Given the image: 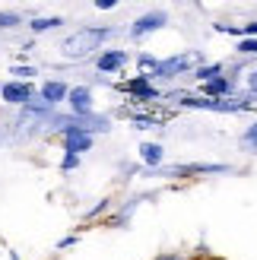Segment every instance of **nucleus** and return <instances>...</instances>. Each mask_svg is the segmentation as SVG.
<instances>
[{
    "label": "nucleus",
    "mask_w": 257,
    "mask_h": 260,
    "mask_svg": "<svg viewBox=\"0 0 257 260\" xmlns=\"http://www.w3.org/2000/svg\"><path fill=\"white\" fill-rule=\"evenodd\" d=\"M111 35H114L111 25H86V29H80V32H73V35L63 38L60 54L67 60H83V57L92 54V51H99Z\"/></svg>",
    "instance_id": "f257e3e1"
},
{
    "label": "nucleus",
    "mask_w": 257,
    "mask_h": 260,
    "mask_svg": "<svg viewBox=\"0 0 257 260\" xmlns=\"http://www.w3.org/2000/svg\"><path fill=\"white\" fill-rule=\"evenodd\" d=\"M200 67V54H194V51H187V54H175V57H165L156 63V70L146 73L149 80H175V76L181 73H194Z\"/></svg>",
    "instance_id": "f03ea898"
},
{
    "label": "nucleus",
    "mask_w": 257,
    "mask_h": 260,
    "mask_svg": "<svg viewBox=\"0 0 257 260\" xmlns=\"http://www.w3.org/2000/svg\"><path fill=\"white\" fill-rule=\"evenodd\" d=\"M121 92H127L131 99H137V102H156V99H162V92L156 86H152V80L146 73H137L134 80H127V83H121L118 86Z\"/></svg>",
    "instance_id": "7ed1b4c3"
},
{
    "label": "nucleus",
    "mask_w": 257,
    "mask_h": 260,
    "mask_svg": "<svg viewBox=\"0 0 257 260\" xmlns=\"http://www.w3.org/2000/svg\"><path fill=\"white\" fill-rule=\"evenodd\" d=\"M222 172H232V165H226V162H194V165H172V168H165V175H172V178L222 175Z\"/></svg>",
    "instance_id": "20e7f679"
},
{
    "label": "nucleus",
    "mask_w": 257,
    "mask_h": 260,
    "mask_svg": "<svg viewBox=\"0 0 257 260\" xmlns=\"http://www.w3.org/2000/svg\"><path fill=\"white\" fill-rule=\"evenodd\" d=\"M0 99L7 102V105H29V102L35 99V86L32 83H19V80H7L4 86H0Z\"/></svg>",
    "instance_id": "39448f33"
},
{
    "label": "nucleus",
    "mask_w": 257,
    "mask_h": 260,
    "mask_svg": "<svg viewBox=\"0 0 257 260\" xmlns=\"http://www.w3.org/2000/svg\"><path fill=\"white\" fill-rule=\"evenodd\" d=\"M127 60H131V54H127L124 48H105L95 57V70L99 73H121L127 67Z\"/></svg>",
    "instance_id": "423d86ee"
},
{
    "label": "nucleus",
    "mask_w": 257,
    "mask_h": 260,
    "mask_svg": "<svg viewBox=\"0 0 257 260\" xmlns=\"http://www.w3.org/2000/svg\"><path fill=\"white\" fill-rule=\"evenodd\" d=\"M67 105H70V114H76V118L92 114V89H89V86H70Z\"/></svg>",
    "instance_id": "0eeeda50"
},
{
    "label": "nucleus",
    "mask_w": 257,
    "mask_h": 260,
    "mask_svg": "<svg viewBox=\"0 0 257 260\" xmlns=\"http://www.w3.org/2000/svg\"><path fill=\"white\" fill-rule=\"evenodd\" d=\"M165 22H169V16H165V13H146V16L134 19V25H131V38H146V35H152V32L165 29Z\"/></svg>",
    "instance_id": "6e6552de"
},
{
    "label": "nucleus",
    "mask_w": 257,
    "mask_h": 260,
    "mask_svg": "<svg viewBox=\"0 0 257 260\" xmlns=\"http://www.w3.org/2000/svg\"><path fill=\"white\" fill-rule=\"evenodd\" d=\"M67 95H70V86L63 80H45L42 89H38V99H42L45 105H51V108H57L60 102H67Z\"/></svg>",
    "instance_id": "1a4fd4ad"
},
{
    "label": "nucleus",
    "mask_w": 257,
    "mask_h": 260,
    "mask_svg": "<svg viewBox=\"0 0 257 260\" xmlns=\"http://www.w3.org/2000/svg\"><path fill=\"white\" fill-rule=\"evenodd\" d=\"M203 95L213 99V102H222V99H232L235 95V76H219V80H213V83H203Z\"/></svg>",
    "instance_id": "9d476101"
},
{
    "label": "nucleus",
    "mask_w": 257,
    "mask_h": 260,
    "mask_svg": "<svg viewBox=\"0 0 257 260\" xmlns=\"http://www.w3.org/2000/svg\"><path fill=\"white\" fill-rule=\"evenodd\" d=\"M194 80L203 86V83H213V80H219V76H226V63L219 60V63H200V67L190 73Z\"/></svg>",
    "instance_id": "9b49d317"
},
{
    "label": "nucleus",
    "mask_w": 257,
    "mask_h": 260,
    "mask_svg": "<svg viewBox=\"0 0 257 260\" xmlns=\"http://www.w3.org/2000/svg\"><path fill=\"white\" fill-rule=\"evenodd\" d=\"M165 159V149L159 146V143H143L140 146V162H143L146 168H159Z\"/></svg>",
    "instance_id": "f8f14e48"
},
{
    "label": "nucleus",
    "mask_w": 257,
    "mask_h": 260,
    "mask_svg": "<svg viewBox=\"0 0 257 260\" xmlns=\"http://www.w3.org/2000/svg\"><path fill=\"white\" fill-rule=\"evenodd\" d=\"M76 121H80V127L86 130V134H92V137H95V134H105V130H111V121L105 118V114H95V111H92V114H86V118H76Z\"/></svg>",
    "instance_id": "ddd939ff"
},
{
    "label": "nucleus",
    "mask_w": 257,
    "mask_h": 260,
    "mask_svg": "<svg viewBox=\"0 0 257 260\" xmlns=\"http://www.w3.org/2000/svg\"><path fill=\"white\" fill-rule=\"evenodd\" d=\"M60 25H63V19H60V16H38V19H32V22H29V29H32V35H45V32L60 29Z\"/></svg>",
    "instance_id": "4468645a"
},
{
    "label": "nucleus",
    "mask_w": 257,
    "mask_h": 260,
    "mask_svg": "<svg viewBox=\"0 0 257 260\" xmlns=\"http://www.w3.org/2000/svg\"><path fill=\"white\" fill-rule=\"evenodd\" d=\"M10 73H13V80H19V83H32L38 70H35V67H29V63H13Z\"/></svg>",
    "instance_id": "2eb2a0df"
},
{
    "label": "nucleus",
    "mask_w": 257,
    "mask_h": 260,
    "mask_svg": "<svg viewBox=\"0 0 257 260\" xmlns=\"http://www.w3.org/2000/svg\"><path fill=\"white\" fill-rule=\"evenodd\" d=\"M235 51H238V54H245V57H257V38H238Z\"/></svg>",
    "instance_id": "dca6fc26"
},
{
    "label": "nucleus",
    "mask_w": 257,
    "mask_h": 260,
    "mask_svg": "<svg viewBox=\"0 0 257 260\" xmlns=\"http://www.w3.org/2000/svg\"><path fill=\"white\" fill-rule=\"evenodd\" d=\"M241 146L251 149V152H257V121L245 130V134H241Z\"/></svg>",
    "instance_id": "f3484780"
},
{
    "label": "nucleus",
    "mask_w": 257,
    "mask_h": 260,
    "mask_svg": "<svg viewBox=\"0 0 257 260\" xmlns=\"http://www.w3.org/2000/svg\"><path fill=\"white\" fill-rule=\"evenodd\" d=\"M22 19L16 16V13H4L0 10V32H7V29H19Z\"/></svg>",
    "instance_id": "a211bd4d"
},
{
    "label": "nucleus",
    "mask_w": 257,
    "mask_h": 260,
    "mask_svg": "<svg viewBox=\"0 0 257 260\" xmlns=\"http://www.w3.org/2000/svg\"><path fill=\"white\" fill-rule=\"evenodd\" d=\"M156 57H152V54H137V67H140V73H152V70H156Z\"/></svg>",
    "instance_id": "6ab92c4d"
},
{
    "label": "nucleus",
    "mask_w": 257,
    "mask_h": 260,
    "mask_svg": "<svg viewBox=\"0 0 257 260\" xmlns=\"http://www.w3.org/2000/svg\"><path fill=\"white\" fill-rule=\"evenodd\" d=\"M105 210H111V197H105V200H102V203L95 206V210H89V213H86V219H89V222H92V219H99V216L105 213Z\"/></svg>",
    "instance_id": "aec40b11"
},
{
    "label": "nucleus",
    "mask_w": 257,
    "mask_h": 260,
    "mask_svg": "<svg viewBox=\"0 0 257 260\" xmlns=\"http://www.w3.org/2000/svg\"><path fill=\"white\" fill-rule=\"evenodd\" d=\"M76 165H80V155H67V152H63V159H60V172L67 175V172H73Z\"/></svg>",
    "instance_id": "412c9836"
},
{
    "label": "nucleus",
    "mask_w": 257,
    "mask_h": 260,
    "mask_svg": "<svg viewBox=\"0 0 257 260\" xmlns=\"http://www.w3.org/2000/svg\"><path fill=\"white\" fill-rule=\"evenodd\" d=\"M238 35H241V38H257V22L241 25V29H238Z\"/></svg>",
    "instance_id": "4be33fe9"
},
{
    "label": "nucleus",
    "mask_w": 257,
    "mask_h": 260,
    "mask_svg": "<svg viewBox=\"0 0 257 260\" xmlns=\"http://www.w3.org/2000/svg\"><path fill=\"white\" fill-rule=\"evenodd\" d=\"M248 92L257 99V70H251V73H248Z\"/></svg>",
    "instance_id": "5701e85b"
},
{
    "label": "nucleus",
    "mask_w": 257,
    "mask_h": 260,
    "mask_svg": "<svg viewBox=\"0 0 257 260\" xmlns=\"http://www.w3.org/2000/svg\"><path fill=\"white\" fill-rule=\"evenodd\" d=\"M73 244H76V235H67V238L57 241V251H67V248H73Z\"/></svg>",
    "instance_id": "b1692460"
},
{
    "label": "nucleus",
    "mask_w": 257,
    "mask_h": 260,
    "mask_svg": "<svg viewBox=\"0 0 257 260\" xmlns=\"http://www.w3.org/2000/svg\"><path fill=\"white\" fill-rule=\"evenodd\" d=\"M118 0H95V10H114Z\"/></svg>",
    "instance_id": "393cba45"
},
{
    "label": "nucleus",
    "mask_w": 257,
    "mask_h": 260,
    "mask_svg": "<svg viewBox=\"0 0 257 260\" xmlns=\"http://www.w3.org/2000/svg\"><path fill=\"white\" fill-rule=\"evenodd\" d=\"M156 260H184V257H178V254H159Z\"/></svg>",
    "instance_id": "a878e982"
},
{
    "label": "nucleus",
    "mask_w": 257,
    "mask_h": 260,
    "mask_svg": "<svg viewBox=\"0 0 257 260\" xmlns=\"http://www.w3.org/2000/svg\"><path fill=\"white\" fill-rule=\"evenodd\" d=\"M10 260H19V254H16V251H10Z\"/></svg>",
    "instance_id": "bb28decb"
},
{
    "label": "nucleus",
    "mask_w": 257,
    "mask_h": 260,
    "mask_svg": "<svg viewBox=\"0 0 257 260\" xmlns=\"http://www.w3.org/2000/svg\"><path fill=\"white\" fill-rule=\"evenodd\" d=\"M203 260H219V257H203Z\"/></svg>",
    "instance_id": "cd10ccee"
}]
</instances>
